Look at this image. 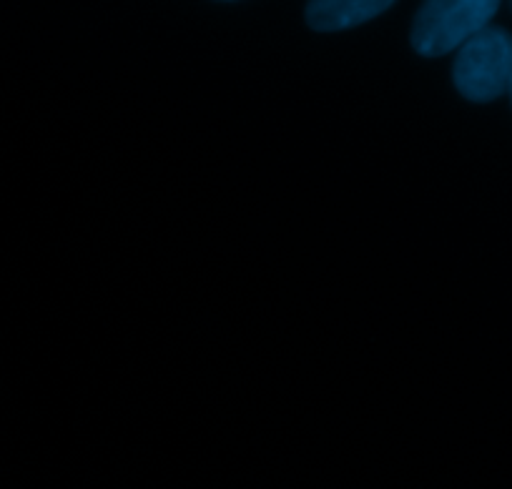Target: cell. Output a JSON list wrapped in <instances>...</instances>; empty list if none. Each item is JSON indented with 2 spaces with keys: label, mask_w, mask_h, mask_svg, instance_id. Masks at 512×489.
Wrapping results in <instances>:
<instances>
[{
  "label": "cell",
  "mask_w": 512,
  "mask_h": 489,
  "mask_svg": "<svg viewBox=\"0 0 512 489\" xmlns=\"http://www.w3.org/2000/svg\"><path fill=\"white\" fill-rule=\"evenodd\" d=\"M497 8L495 0H430L412 21V48L425 58L447 56L485 31Z\"/></svg>",
  "instance_id": "cell-1"
},
{
  "label": "cell",
  "mask_w": 512,
  "mask_h": 489,
  "mask_svg": "<svg viewBox=\"0 0 512 489\" xmlns=\"http://www.w3.org/2000/svg\"><path fill=\"white\" fill-rule=\"evenodd\" d=\"M452 83L472 103L505 96L512 83V36L505 28L487 26L460 48L452 66Z\"/></svg>",
  "instance_id": "cell-2"
},
{
  "label": "cell",
  "mask_w": 512,
  "mask_h": 489,
  "mask_svg": "<svg viewBox=\"0 0 512 489\" xmlns=\"http://www.w3.org/2000/svg\"><path fill=\"white\" fill-rule=\"evenodd\" d=\"M390 6V0H312L304 18L312 31L339 33L382 16Z\"/></svg>",
  "instance_id": "cell-3"
},
{
  "label": "cell",
  "mask_w": 512,
  "mask_h": 489,
  "mask_svg": "<svg viewBox=\"0 0 512 489\" xmlns=\"http://www.w3.org/2000/svg\"><path fill=\"white\" fill-rule=\"evenodd\" d=\"M507 96H510V101H512V83H510V91H507Z\"/></svg>",
  "instance_id": "cell-4"
}]
</instances>
